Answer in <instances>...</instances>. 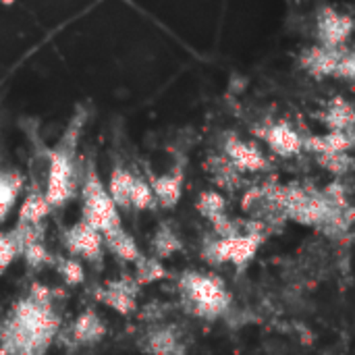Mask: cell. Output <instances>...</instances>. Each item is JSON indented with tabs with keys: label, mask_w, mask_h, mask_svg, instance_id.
<instances>
[{
	"label": "cell",
	"mask_w": 355,
	"mask_h": 355,
	"mask_svg": "<svg viewBox=\"0 0 355 355\" xmlns=\"http://www.w3.org/2000/svg\"><path fill=\"white\" fill-rule=\"evenodd\" d=\"M58 324L52 291L35 283L0 324V354L44 355L58 333Z\"/></svg>",
	"instance_id": "cell-1"
},
{
	"label": "cell",
	"mask_w": 355,
	"mask_h": 355,
	"mask_svg": "<svg viewBox=\"0 0 355 355\" xmlns=\"http://www.w3.org/2000/svg\"><path fill=\"white\" fill-rule=\"evenodd\" d=\"M83 114H77L67 131L62 133L60 141L48 154V175H46V189L44 196L50 208H62L77 189V166H75V146L83 125Z\"/></svg>",
	"instance_id": "cell-2"
},
{
	"label": "cell",
	"mask_w": 355,
	"mask_h": 355,
	"mask_svg": "<svg viewBox=\"0 0 355 355\" xmlns=\"http://www.w3.org/2000/svg\"><path fill=\"white\" fill-rule=\"evenodd\" d=\"M181 302L198 318L216 320L231 306V293L227 291L225 281L212 272L187 270L179 279Z\"/></svg>",
	"instance_id": "cell-3"
},
{
	"label": "cell",
	"mask_w": 355,
	"mask_h": 355,
	"mask_svg": "<svg viewBox=\"0 0 355 355\" xmlns=\"http://www.w3.org/2000/svg\"><path fill=\"white\" fill-rule=\"evenodd\" d=\"M81 220L89 223L102 235L121 227V212L110 200L106 185L102 183L94 160L87 162L81 181Z\"/></svg>",
	"instance_id": "cell-4"
},
{
	"label": "cell",
	"mask_w": 355,
	"mask_h": 355,
	"mask_svg": "<svg viewBox=\"0 0 355 355\" xmlns=\"http://www.w3.org/2000/svg\"><path fill=\"white\" fill-rule=\"evenodd\" d=\"M264 237H266V233L252 231L248 227H243L241 233L231 235V237H216L214 235V239L204 241L202 258L212 266L233 264L237 268H243L254 260V256L258 254V250L264 243Z\"/></svg>",
	"instance_id": "cell-5"
},
{
	"label": "cell",
	"mask_w": 355,
	"mask_h": 355,
	"mask_svg": "<svg viewBox=\"0 0 355 355\" xmlns=\"http://www.w3.org/2000/svg\"><path fill=\"white\" fill-rule=\"evenodd\" d=\"M62 245L69 256L83 258L89 264H100L104 260V239L89 223L79 220L62 233Z\"/></svg>",
	"instance_id": "cell-6"
},
{
	"label": "cell",
	"mask_w": 355,
	"mask_h": 355,
	"mask_svg": "<svg viewBox=\"0 0 355 355\" xmlns=\"http://www.w3.org/2000/svg\"><path fill=\"white\" fill-rule=\"evenodd\" d=\"M137 295L139 285L133 277H119L94 291L96 302H100L102 306L110 308L121 316H131L137 312Z\"/></svg>",
	"instance_id": "cell-7"
},
{
	"label": "cell",
	"mask_w": 355,
	"mask_h": 355,
	"mask_svg": "<svg viewBox=\"0 0 355 355\" xmlns=\"http://www.w3.org/2000/svg\"><path fill=\"white\" fill-rule=\"evenodd\" d=\"M316 31L320 46L343 48L354 31V19L333 6H322L316 17Z\"/></svg>",
	"instance_id": "cell-8"
},
{
	"label": "cell",
	"mask_w": 355,
	"mask_h": 355,
	"mask_svg": "<svg viewBox=\"0 0 355 355\" xmlns=\"http://www.w3.org/2000/svg\"><path fill=\"white\" fill-rule=\"evenodd\" d=\"M223 150H225V158L239 173H260L268 168V160L262 154V150L256 144L245 141L237 135H227Z\"/></svg>",
	"instance_id": "cell-9"
},
{
	"label": "cell",
	"mask_w": 355,
	"mask_h": 355,
	"mask_svg": "<svg viewBox=\"0 0 355 355\" xmlns=\"http://www.w3.org/2000/svg\"><path fill=\"white\" fill-rule=\"evenodd\" d=\"M258 135L281 158H291V156H297L300 152H304V135L300 131H295L285 121H279L264 129H258Z\"/></svg>",
	"instance_id": "cell-10"
},
{
	"label": "cell",
	"mask_w": 355,
	"mask_h": 355,
	"mask_svg": "<svg viewBox=\"0 0 355 355\" xmlns=\"http://www.w3.org/2000/svg\"><path fill=\"white\" fill-rule=\"evenodd\" d=\"M345 48H327V46H312L302 54V67L316 79L335 77L339 58Z\"/></svg>",
	"instance_id": "cell-11"
},
{
	"label": "cell",
	"mask_w": 355,
	"mask_h": 355,
	"mask_svg": "<svg viewBox=\"0 0 355 355\" xmlns=\"http://www.w3.org/2000/svg\"><path fill=\"white\" fill-rule=\"evenodd\" d=\"M144 352L152 355H185V341L175 327H156L144 337Z\"/></svg>",
	"instance_id": "cell-12"
},
{
	"label": "cell",
	"mask_w": 355,
	"mask_h": 355,
	"mask_svg": "<svg viewBox=\"0 0 355 355\" xmlns=\"http://www.w3.org/2000/svg\"><path fill=\"white\" fill-rule=\"evenodd\" d=\"M148 183L154 191L156 204H160L166 210H171L179 204L181 193H183V171H181V166H177L164 175L152 177Z\"/></svg>",
	"instance_id": "cell-13"
},
{
	"label": "cell",
	"mask_w": 355,
	"mask_h": 355,
	"mask_svg": "<svg viewBox=\"0 0 355 355\" xmlns=\"http://www.w3.org/2000/svg\"><path fill=\"white\" fill-rule=\"evenodd\" d=\"M71 337L77 345H94L106 337V322L94 308H85L71 327Z\"/></svg>",
	"instance_id": "cell-14"
},
{
	"label": "cell",
	"mask_w": 355,
	"mask_h": 355,
	"mask_svg": "<svg viewBox=\"0 0 355 355\" xmlns=\"http://www.w3.org/2000/svg\"><path fill=\"white\" fill-rule=\"evenodd\" d=\"M354 146V133L349 131H329L324 135H310L304 137V150L312 154H337L349 152Z\"/></svg>",
	"instance_id": "cell-15"
},
{
	"label": "cell",
	"mask_w": 355,
	"mask_h": 355,
	"mask_svg": "<svg viewBox=\"0 0 355 355\" xmlns=\"http://www.w3.org/2000/svg\"><path fill=\"white\" fill-rule=\"evenodd\" d=\"M102 239H104V248L112 256H116L119 260H123V262H131L133 264L141 256V252H139L133 235L123 225L116 227V229H112V231H108V233H104Z\"/></svg>",
	"instance_id": "cell-16"
},
{
	"label": "cell",
	"mask_w": 355,
	"mask_h": 355,
	"mask_svg": "<svg viewBox=\"0 0 355 355\" xmlns=\"http://www.w3.org/2000/svg\"><path fill=\"white\" fill-rule=\"evenodd\" d=\"M131 185H133V173L125 166H114L108 179V196L119 208V212L131 210Z\"/></svg>",
	"instance_id": "cell-17"
},
{
	"label": "cell",
	"mask_w": 355,
	"mask_h": 355,
	"mask_svg": "<svg viewBox=\"0 0 355 355\" xmlns=\"http://www.w3.org/2000/svg\"><path fill=\"white\" fill-rule=\"evenodd\" d=\"M50 204L44 196V191L40 189H29L27 196L23 198L21 206H19V214H17V223L19 225H40L46 220V216L50 214Z\"/></svg>",
	"instance_id": "cell-18"
},
{
	"label": "cell",
	"mask_w": 355,
	"mask_h": 355,
	"mask_svg": "<svg viewBox=\"0 0 355 355\" xmlns=\"http://www.w3.org/2000/svg\"><path fill=\"white\" fill-rule=\"evenodd\" d=\"M23 191V177L17 171L0 168V223L8 218Z\"/></svg>",
	"instance_id": "cell-19"
},
{
	"label": "cell",
	"mask_w": 355,
	"mask_h": 355,
	"mask_svg": "<svg viewBox=\"0 0 355 355\" xmlns=\"http://www.w3.org/2000/svg\"><path fill=\"white\" fill-rule=\"evenodd\" d=\"M322 121L329 127V131H349V133H354V106L347 100L337 96L335 100L329 102Z\"/></svg>",
	"instance_id": "cell-20"
},
{
	"label": "cell",
	"mask_w": 355,
	"mask_h": 355,
	"mask_svg": "<svg viewBox=\"0 0 355 355\" xmlns=\"http://www.w3.org/2000/svg\"><path fill=\"white\" fill-rule=\"evenodd\" d=\"M181 239L177 235V231L168 225V223H160L158 229L154 231V237H152V243H150V250H152V256L158 258V260H166V258H173L177 252H181Z\"/></svg>",
	"instance_id": "cell-21"
},
{
	"label": "cell",
	"mask_w": 355,
	"mask_h": 355,
	"mask_svg": "<svg viewBox=\"0 0 355 355\" xmlns=\"http://www.w3.org/2000/svg\"><path fill=\"white\" fill-rule=\"evenodd\" d=\"M206 166H208L212 179L216 181V185L223 187V189H235L239 185V181H241L239 179L241 173L225 156H212Z\"/></svg>",
	"instance_id": "cell-22"
},
{
	"label": "cell",
	"mask_w": 355,
	"mask_h": 355,
	"mask_svg": "<svg viewBox=\"0 0 355 355\" xmlns=\"http://www.w3.org/2000/svg\"><path fill=\"white\" fill-rule=\"evenodd\" d=\"M135 264V275L133 279L137 281V285H152L156 281H162L168 277L162 260L154 258V256H139V260L133 262Z\"/></svg>",
	"instance_id": "cell-23"
},
{
	"label": "cell",
	"mask_w": 355,
	"mask_h": 355,
	"mask_svg": "<svg viewBox=\"0 0 355 355\" xmlns=\"http://www.w3.org/2000/svg\"><path fill=\"white\" fill-rule=\"evenodd\" d=\"M52 264H54L58 277L62 279V283L67 287H79V285H83V281H85V268H83V264L77 258H73V256H56L52 260Z\"/></svg>",
	"instance_id": "cell-24"
},
{
	"label": "cell",
	"mask_w": 355,
	"mask_h": 355,
	"mask_svg": "<svg viewBox=\"0 0 355 355\" xmlns=\"http://www.w3.org/2000/svg\"><path fill=\"white\" fill-rule=\"evenodd\" d=\"M131 210L144 212V210H156V198L154 191L150 187V183L139 177L133 175V185H131Z\"/></svg>",
	"instance_id": "cell-25"
},
{
	"label": "cell",
	"mask_w": 355,
	"mask_h": 355,
	"mask_svg": "<svg viewBox=\"0 0 355 355\" xmlns=\"http://www.w3.org/2000/svg\"><path fill=\"white\" fill-rule=\"evenodd\" d=\"M19 256L25 260V264H27L29 268H44V266L52 264V260H54V256L48 252V248H46L44 239H37V241H29V243H25V245L21 248Z\"/></svg>",
	"instance_id": "cell-26"
},
{
	"label": "cell",
	"mask_w": 355,
	"mask_h": 355,
	"mask_svg": "<svg viewBox=\"0 0 355 355\" xmlns=\"http://www.w3.org/2000/svg\"><path fill=\"white\" fill-rule=\"evenodd\" d=\"M318 164L322 168H327L329 173L337 175V177H343L347 175L352 168H354V160L349 156V152H337V154H318L316 156Z\"/></svg>",
	"instance_id": "cell-27"
},
{
	"label": "cell",
	"mask_w": 355,
	"mask_h": 355,
	"mask_svg": "<svg viewBox=\"0 0 355 355\" xmlns=\"http://www.w3.org/2000/svg\"><path fill=\"white\" fill-rule=\"evenodd\" d=\"M19 258V248L15 243V237L10 231L0 233V275L10 268V264Z\"/></svg>",
	"instance_id": "cell-28"
},
{
	"label": "cell",
	"mask_w": 355,
	"mask_h": 355,
	"mask_svg": "<svg viewBox=\"0 0 355 355\" xmlns=\"http://www.w3.org/2000/svg\"><path fill=\"white\" fill-rule=\"evenodd\" d=\"M355 75V56L352 50H343L341 58H339V64H337V73L335 77H341L345 81H352Z\"/></svg>",
	"instance_id": "cell-29"
}]
</instances>
